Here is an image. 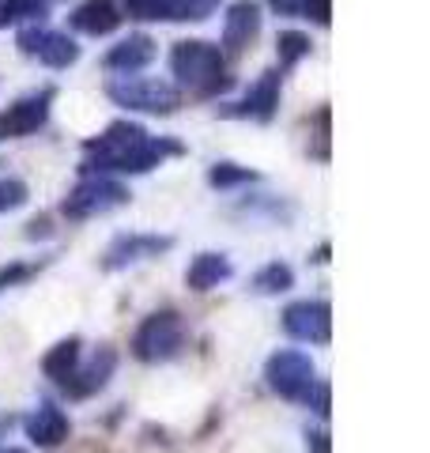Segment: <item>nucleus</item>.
Listing matches in <instances>:
<instances>
[{"instance_id": "nucleus-15", "label": "nucleus", "mask_w": 430, "mask_h": 453, "mask_svg": "<svg viewBox=\"0 0 430 453\" xmlns=\"http://www.w3.org/2000/svg\"><path fill=\"white\" fill-rule=\"evenodd\" d=\"M76 363H80V340L76 336H68V340H61V344H53L50 351H46V359H42V371H46V378H53L57 386L76 371Z\"/></svg>"}, {"instance_id": "nucleus-1", "label": "nucleus", "mask_w": 430, "mask_h": 453, "mask_svg": "<svg viewBox=\"0 0 430 453\" xmlns=\"http://www.w3.org/2000/svg\"><path fill=\"white\" fill-rule=\"evenodd\" d=\"M178 144H163L151 140L140 125H113L106 136L88 140V155H91V170H121V174H143V170L159 166L166 155H178Z\"/></svg>"}, {"instance_id": "nucleus-25", "label": "nucleus", "mask_w": 430, "mask_h": 453, "mask_svg": "<svg viewBox=\"0 0 430 453\" xmlns=\"http://www.w3.org/2000/svg\"><path fill=\"white\" fill-rule=\"evenodd\" d=\"M306 438H310V449H313V453H333V446H328V434H325V431H310Z\"/></svg>"}, {"instance_id": "nucleus-14", "label": "nucleus", "mask_w": 430, "mask_h": 453, "mask_svg": "<svg viewBox=\"0 0 430 453\" xmlns=\"http://www.w3.org/2000/svg\"><path fill=\"white\" fill-rule=\"evenodd\" d=\"M23 50L27 53H38L46 65H53V68H65V65H72L76 61V46H72L68 38H61V35H23Z\"/></svg>"}, {"instance_id": "nucleus-24", "label": "nucleus", "mask_w": 430, "mask_h": 453, "mask_svg": "<svg viewBox=\"0 0 430 453\" xmlns=\"http://www.w3.org/2000/svg\"><path fill=\"white\" fill-rule=\"evenodd\" d=\"M313 412L318 416H328V386H313Z\"/></svg>"}, {"instance_id": "nucleus-18", "label": "nucleus", "mask_w": 430, "mask_h": 453, "mask_svg": "<svg viewBox=\"0 0 430 453\" xmlns=\"http://www.w3.org/2000/svg\"><path fill=\"white\" fill-rule=\"evenodd\" d=\"M151 57H155L151 42H148V38H133V42H121V46L106 57V65H110V68H128V73H133V68L148 65Z\"/></svg>"}, {"instance_id": "nucleus-21", "label": "nucleus", "mask_w": 430, "mask_h": 453, "mask_svg": "<svg viewBox=\"0 0 430 453\" xmlns=\"http://www.w3.org/2000/svg\"><path fill=\"white\" fill-rule=\"evenodd\" d=\"M250 178H253L250 170H238L234 163H223V166H215L211 174H208V181H211V186H219V189L238 186V181H250Z\"/></svg>"}, {"instance_id": "nucleus-4", "label": "nucleus", "mask_w": 430, "mask_h": 453, "mask_svg": "<svg viewBox=\"0 0 430 453\" xmlns=\"http://www.w3.org/2000/svg\"><path fill=\"white\" fill-rule=\"evenodd\" d=\"M170 65H174V76L181 83H189V88L204 91V95L227 88L223 61H219V53H215L208 42H181V46L174 50V57H170Z\"/></svg>"}, {"instance_id": "nucleus-12", "label": "nucleus", "mask_w": 430, "mask_h": 453, "mask_svg": "<svg viewBox=\"0 0 430 453\" xmlns=\"http://www.w3.org/2000/svg\"><path fill=\"white\" fill-rule=\"evenodd\" d=\"M231 273L234 268L223 253H196L189 273H185V283H189L193 291H211V288H219V283L231 280Z\"/></svg>"}, {"instance_id": "nucleus-27", "label": "nucleus", "mask_w": 430, "mask_h": 453, "mask_svg": "<svg viewBox=\"0 0 430 453\" xmlns=\"http://www.w3.org/2000/svg\"><path fill=\"white\" fill-rule=\"evenodd\" d=\"M4 453H23V449H4Z\"/></svg>"}, {"instance_id": "nucleus-5", "label": "nucleus", "mask_w": 430, "mask_h": 453, "mask_svg": "<svg viewBox=\"0 0 430 453\" xmlns=\"http://www.w3.org/2000/svg\"><path fill=\"white\" fill-rule=\"evenodd\" d=\"M128 201V189H121L118 181H106V178H95V181H83L68 196L61 211L68 219H95V216H106V211L121 208Z\"/></svg>"}, {"instance_id": "nucleus-9", "label": "nucleus", "mask_w": 430, "mask_h": 453, "mask_svg": "<svg viewBox=\"0 0 430 453\" xmlns=\"http://www.w3.org/2000/svg\"><path fill=\"white\" fill-rule=\"evenodd\" d=\"M113 366H118V351L103 344L88 363H76V371L61 381V389L68 396H76V401H83V396H91V393H98L106 386L110 374H113Z\"/></svg>"}, {"instance_id": "nucleus-16", "label": "nucleus", "mask_w": 430, "mask_h": 453, "mask_svg": "<svg viewBox=\"0 0 430 453\" xmlns=\"http://www.w3.org/2000/svg\"><path fill=\"white\" fill-rule=\"evenodd\" d=\"M257 27H261V16H257L253 4H234L231 19H227V46H231V50L250 46V38L257 35Z\"/></svg>"}, {"instance_id": "nucleus-22", "label": "nucleus", "mask_w": 430, "mask_h": 453, "mask_svg": "<svg viewBox=\"0 0 430 453\" xmlns=\"http://www.w3.org/2000/svg\"><path fill=\"white\" fill-rule=\"evenodd\" d=\"M27 204V186L23 181H0V211H12Z\"/></svg>"}, {"instance_id": "nucleus-2", "label": "nucleus", "mask_w": 430, "mask_h": 453, "mask_svg": "<svg viewBox=\"0 0 430 453\" xmlns=\"http://www.w3.org/2000/svg\"><path fill=\"white\" fill-rule=\"evenodd\" d=\"M185 321L178 310H155V314L143 318V325L133 336V356L140 363H166L181 356L185 348Z\"/></svg>"}, {"instance_id": "nucleus-11", "label": "nucleus", "mask_w": 430, "mask_h": 453, "mask_svg": "<svg viewBox=\"0 0 430 453\" xmlns=\"http://www.w3.org/2000/svg\"><path fill=\"white\" fill-rule=\"evenodd\" d=\"M50 95L42 98H23V103L8 106L4 113H0V140H16V136H31L42 121H46V106Z\"/></svg>"}, {"instance_id": "nucleus-6", "label": "nucleus", "mask_w": 430, "mask_h": 453, "mask_svg": "<svg viewBox=\"0 0 430 453\" xmlns=\"http://www.w3.org/2000/svg\"><path fill=\"white\" fill-rule=\"evenodd\" d=\"M287 336L303 340V344H328L333 340V306L321 299H303L283 310Z\"/></svg>"}, {"instance_id": "nucleus-20", "label": "nucleus", "mask_w": 430, "mask_h": 453, "mask_svg": "<svg viewBox=\"0 0 430 453\" xmlns=\"http://www.w3.org/2000/svg\"><path fill=\"white\" fill-rule=\"evenodd\" d=\"M38 273V268L35 265H4V268H0V295H4L8 288H19V283H27V280H31Z\"/></svg>"}, {"instance_id": "nucleus-10", "label": "nucleus", "mask_w": 430, "mask_h": 453, "mask_svg": "<svg viewBox=\"0 0 430 453\" xmlns=\"http://www.w3.org/2000/svg\"><path fill=\"white\" fill-rule=\"evenodd\" d=\"M23 431H27V438H31L35 446L53 449V446H61L68 438V416L53 401H42L35 412L23 419Z\"/></svg>"}, {"instance_id": "nucleus-8", "label": "nucleus", "mask_w": 430, "mask_h": 453, "mask_svg": "<svg viewBox=\"0 0 430 453\" xmlns=\"http://www.w3.org/2000/svg\"><path fill=\"white\" fill-rule=\"evenodd\" d=\"M110 95L118 98L121 106H133V110H151V113H170V110H178V91L166 88V83H155V80L113 83Z\"/></svg>"}, {"instance_id": "nucleus-19", "label": "nucleus", "mask_w": 430, "mask_h": 453, "mask_svg": "<svg viewBox=\"0 0 430 453\" xmlns=\"http://www.w3.org/2000/svg\"><path fill=\"white\" fill-rule=\"evenodd\" d=\"M291 288H295V273L287 265H280V261L265 265L261 273L253 276V291L257 295H280V291H291Z\"/></svg>"}, {"instance_id": "nucleus-26", "label": "nucleus", "mask_w": 430, "mask_h": 453, "mask_svg": "<svg viewBox=\"0 0 430 453\" xmlns=\"http://www.w3.org/2000/svg\"><path fill=\"white\" fill-rule=\"evenodd\" d=\"M12 423H16V419H12V416H0V434H4V431L12 427Z\"/></svg>"}, {"instance_id": "nucleus-17", "label": "nucleus", "mask_w": 430, "mask_h": 453, "mask_svg": "<svg viewBox=\"0 0 430 453\" xmlns=\"http://www.w3.org/2000/svg\"><path fill=\"white\" fill-rule=\"evenodd\" d=\"M76 27L80 31H91V35H106L118 27V12L110 8V0H91L76 12Z\"/></svg>"}, {"instance_id": "nucleus-3", "label": "nucleus", "mask_w": 430, "mask_h": 453, "mask_svg": "<svg viewBox=\"0 0 430 453\" xmlns=\"http://www.w3.org/2000/svg\"><path fill=\"white\" fill-rule=\"evenodd\" d=\"M265 381L272 393H280L283 401H310L313 386H318V366L306 351L283 348L265 363Z\"/></svg>"}, {"instance_id": "nucleus-23", "label": "nucleus", "mask_w": 430, "mask_h": 453, "mask_svg": "<svg viewBox=\"0 0 430 453\" xmlns=\"http://www.w3.org/2000/svg\"><path fill=\"white\" fill-rule=\"evenodd\" d=\"M303 53H310V42H306L303 35H283V38H280V57H283V65L298 61Z\"/></svg>"}, {"instance_id": "nucleus-13", "label": "nucleus", "mask_w": 430, "mask_h": 453, "mask_svg": "<svg viewBox=\"0 0 430 453\" xmlns=\"http://www.w3.org/2000/svg\"><path fill=\"white\" fill-rule=\"evenodd\" d=\"M276 103H280V76H276V73H268V76L246 95V103H242L234 113H238V118L268 121L272 113H276Z\"/></svg>"}, {"instance_id": "nucleus-7", "label": "nucleus", "mask_w": 430, "mask_h": 453, "mask_svg": "<svg viewBox=\"0 0 430 453\" xmlns=\"http://www.w3.org/2000/svg\"><path fill=\"white\" fill-rule=\"evenodd\" d=\"M174 246V238H159V234H121L113 238L110 250L103 253V268L106 273H118V268H128L136 261H148V257H159Z\"/></svg>"}]
</instances>
